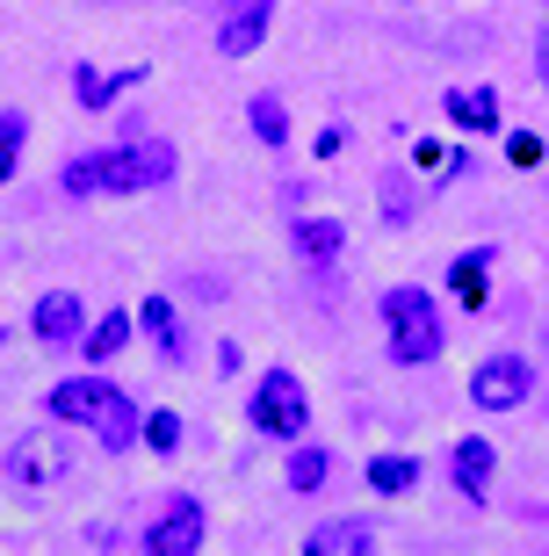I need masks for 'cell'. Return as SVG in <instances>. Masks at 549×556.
<instances>
[{
	"instance_id": "cell-1",
	"label": "cell",
	"mask_w": 549,
	"mask_h": 556,
	"mask_svg": "<svg viewBox=\"0 0 549 556\" xmlns=\"http://www.w3.org/2000/svg\"><path fill=\"white\" fill-rule=\"evenodd\" d=\"M160 181H174V144L160 138L87 152V160L65 166V195H138V188H160Z\"/></svg>"
},
{
	"instance_id": "cell-2",
	"label": "cell",
	"mask_w": 549,
	"mask_h": 556,
	"mask_svg": "<svg viewBox=\"0 0 549 556\" xmlns=\"http://www.w3.org/2000/svg\"><path fill=\"white\" fill-rule=\"evenodd\" d=\"M384 326H390V362H434L441 354V311H434V289H390L384 296Z\"/></svg>"
},
{
	"instance_id": "cell-3",
	"label": "cell",
	"mask_w": 549,
	"mask_h": 556,
	"mask_svg": "<svg viewBox=\"0 0 549 556\" xmlns=\"http://www.w3.org/2000/svg\"><path fill=\"white\" fill-rule=\"evenodd\" d=\"M246 413H253V427H261V433H275V441H297V433H304V419H311V397H304V383H297L289 369H267Z\"/></svg>"
},
{
	"instance_id": "cell-4",
	"label": "cell",
	"mask_w": 549,
	"mask_h": 556,
	"mask_svg": "<svg viewBox=\"0 0 549 556\" xmlns=\"http://www.w3.org/2000/svg\"><path fill=\"white\" fill-rule=\"evenodd\" d=\"M73 463H80V448L65 433H22L15 448H8V477L15 484H59Z\"/></svg>"
},
{
	"instance_id": "cell-5",
	"label": "cell",
	"mask_w": 549,
	"mask_h": 556,
	"mask_svg": "<svg viewBox=\"0 0 549 556\" xmlns=\"http://www.w3.org/2000/svg\"><path fill=\"white\" fill-rule=\"evenodd\" d=\"M203 498H188V492H174L166 498V514L145 528V556H188V549H203Z\"/></svg>"
},
{
	"instance_id": "cell-6",
	"label": "cell",
	"mask_w": 549,
	"mask_h": 556,
	"mask_svg": "<svg viewBox=\"0 0 549 556\" xmlns=\"http://www.w3.org/2000/svg\"><path fill=\"white\" fill-rule=\"evenodd\" d=\"M528 391H535V376H528V362H521V354H491L485 369L470 376V397H477L485 413H513Z\"/></svg>"
},
{
	"instance_id": "cell-7",
	"label": "cell",
	"mask_w": 549,
	"mask_h": 556,
	"mask_svg": "<svg viewBox=\"0 0 549 556\" xmlns=\"http://www.w3.org/2000/svg\"><path fill=\"white\" fill-rule=\"evenodd\" d=\"M109 405H116V383H102V376H65L51 391V413L73 419V427H102Z\"/></svg>"
},
{
	"instance_id": "cell-8",
	"label": "cell",
	"mask_w": 549,
	"mask_h": 556,
	"mask_svg": "<svg viewBox=\"0 0 549 556\" xmlns=\"http://www.w3.org/2000/svg\"><path fill=\"white\" fill-rule=\"evenodd\" d=\"M267 15H275V0H224L217 51H224V59H246V51H261V37H267Z\"/></svg>"
},
{
	"instance_id": "cell-9",
	"label": "cell",
	"mask_w": 549,
	"mask_h": 556,
	"mask_svg": "<svg viewBox=\"0 0 549 556\" xmlns=\"http://www.w3.org/2000/svg\"><path fill=\"white\" fill-rule=\"evenodd\" d=\"M29 332H37L43 348H73V340L87 332V311H80V296H73V289H51V296H43V304L29 311Z\"/></svg>"
},
{
	"instance_id": "cell-10",
	"label": "cell",
	"mask_w": 549,
	"mask_h": 556,
	"mask_svg": "<svg viewBox=\"0 0 549 556\" xmlns=\"http://www.w3.org/2000/svg\"><path fill=\"white\" fill-rule=\"evenodd\" d=\"M304 549L311 556H362V549H376V520H326V528H311Z\"/></svg>"
},
{
	"instance_id": "cell-11",
	"label": "cell",
	"mask_w": 549,
	"mask_h": 556,
	"mask_svg": "<svg viewBox=\"0 0 549 556\" xmlns=\"http://www.w3.org/2000/svg\"><path fill=\"white\" fill-rule=\"evenodd\" d=\"M138 80H145L138 65H123V73H95V65H80V73H73V94H80L87 109H109L116 94H130Z\"/></svg>"
},
{
	"instance_id": "cell-12",
	"label": "cell",
	"mask_w": 549,
	"mask_h": 556,
	"mask_svg": "<svg viewBox=\"0 0 549 556\" xmlns=\"http://www.w3.org/2000/svg\"><path fill=\"white\" fill-rule=\"evenodd\" d=\"M138 433H145V413H138V397H130V391H116V405H109V419L95 427V441H102L109 455H123L130 441H138Z\"/></svg>"
},
{
	"instance_id": "cell-13",
	"label": "cell",
	"mask_w": 549,
	"mask_h": 556,
	"mask_svg": "<svg viewBox=\"0 0 549 556\" xmlns=\"http://www.w3.org/2000/svg\"><path fill=\"white\" fill-rule=\"evenodd\" d=\"M297 253L311 268H333L340 261V217H297Z\"/></svg>"
},
{
	"instance_id": "cell-14",
	"label": "cell",
	"mask_w": 549,
	"mask_h": 556,
	"mask_svg": "<svg viewBox=\"0 0 549 556\" xmlns=\"http://www.w3.org/2000/svg\"><path fill=\"white\" fill-rule=\"evenodd\" d=\"M485 484H491V441H456V492L463 498H485Z\"/></svg>"
},
{
	"instance_id": "cell-15",
	"label": "cell",
	"mask_w": 549,
	"mask_h": 556,
	"mask_svg": "<svg viewBox=\"0 0 549 556\" xmlns=\"http://www.w3.org/2000/svg\"><path fill=\"white\" fill-rule=\"evenodd\" d=\"M448 116L463 130H499V94H491V87H456V94H448Z\"/></svg>"
},
{
	"instance_id": "cell-16",
	"label": "cell",
	"mask_w": 549,
	"mask_h": 556,
	"mask_svg": "<svg viewBox=\"0 0 549 556\" xmlns=\"http://www.w3.org/2000/svg\"><path fill=\"white\" fill-rule=\"evenodd\" d=\"M485 268H491V253H485V247H477V253H463V261L448 268V282H456V296H463L470 311L485 304Z\"/></svg>"
},
{
	"instance_id": "cell-17",
	"label": "cell",
	"mask_w": 549,
	"mask_h": 556,
	"mask_svg": "<svg viewBox=\"0 0 549 556\" xmlns=\"http://www.w3.org/2000/svg\"><path fill=\"white\" fill-rule=\"evenodd\" d=\"M369 484H376V492H412V484H420V463H412V455H376V463H369Z\"/></svg>"
},
{
	"instance_id": "cell-18",
	"label": "cell",
	"mask_w": 549,
	"mask_h": 556,
	"mask_svg": "<svg viewBox=\"0 0 549 556\" xmlns=\"http://www.w3.org/2000/svg\"><path fill=\"white\" fill-rule=\"evenodd\" d=\"M22 138H29V116H22V109H0V181H15Z\"/></svg>"
},
{
	"instance_id": "cell-19",
	"label": "cell",
	"mask_w": 549,
	"mask_h": 556,
	"mask_svg": "<svg viewBox=\"0 0 549 556\" xmlns=\"http://www.w3.org/2000/svg\"><path fill=\"white\" fill-rule=\"evenodd\" d=\"M80 340H87V362H109V354H116L123 340H130V311H109L102 326H95V332H80Z\"/></svg>"
},
{
	"instance_id": "cell-20",
	"label": "cell",
	"mask_w": 549,
	"mask_h": 556,
	"mask_svg": "<svg viewBox=\"0 0 549 556\" xmlns=\"http://www.w3.org/2000/svg\"><path fill=\"white\" fill-rule=\"evenodd\" d=\"M246 124H253V138H261V144H283L289 138V116H283V102H275V94H253Z\"/></svg>"
},
{
	"instance_id": "cell-21",
	"label": "cell",
	"mask_w": 549,
	"mask_h": 556,
	"mask_svg": "<svg viewBox=\"0 0 549 556\" xmlns=\"http://www.w3.org/2000/svg\"><path fill=\"white\" fill-rule=\"evenodd\" d=\"M326 470H333L326 448H297V455H289V484H297V492H319V484H326Z\"/></svg>"
},
{
	"instance_id": "cell-22",
	"label": "cell",
	"mask_w": 549,
	"mask_h": 556,
	"mask_svg": "<svg viewBox=\"0 0 549 556\" xmlns=\"http://www.w3.org/2000/svg\"><path fill=\"white\" fill-rule=\"evenodd\" d=\"M145 332H152L166 354H182V332H174V304H166V296H152V304H145Z\"/></svg>"
},
{
	"instance_id": "cell-23",
	"label": "cell",
	"mask_w": 549,
	"mask_h": 556,
	"mask_svg": "<svg viewBox=\"0 0 549 556\" xmlns=\"http://www.w3.org/2000/svg\"><path fill=\"white\" fill-rule=\"evenodd\" d=\"M145 448L174 455V448H182V419H174V413H145Z\"/></svg>"
},
{
	"instance_id": "cell-24",
	"label": "cell",
	"mask_w": 549,
	"mask_h": 556,
	"mask_svg": "<svg viewBox=\"0 0 549 556\" xmlns=\"http://www.w3.org/2000/svg\"><path fill=\"white\" fill-rule=\"evenodd\" d=\"M412 160H420V174H434V181H448V174H456V160H463V152H448V144H420V152H412Z\"/></svg>"
},
{
	"instance_id": "cell-25",
	"label": "cell",
	"mask_w": 549,
	"mask_h": 556,
	"mask_svg": "<svg viewBox=\"0 0 549 556\" xmlns=\"http://www.w3.org/2000/svg\"><path fill=\"white\" fill-rule=\"evenodd\" d=\"M507 160L521 166V174H528V166H542V138H535V130H513V138H507Z\"/></svg>"
},
{
	"instance_id": "cell-26",
	"label": "cell",
	"mask_w": 549,
	"mask_h": 556,
	"mask_svg": "<svg viewBox=\"0 0 549 556\" xmlns=\"http://www.w3.org/2000/svg\"><path fill=\"white\" fill-rule=\"evenodd\" d=\"M535 73H542V80H549V37H542V59H535Z\"/></svg>"
}]
</instances>
